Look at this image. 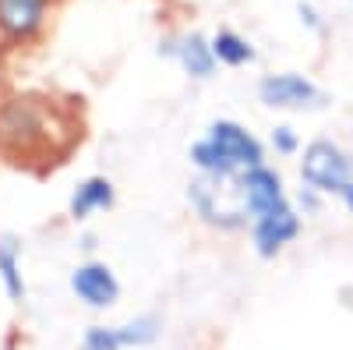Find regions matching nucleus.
I'll return each instance as SVG.
<instances>
[{
    "mask_svg": "<svg viewBox=\"0 0 353 350\" xmlns=\"http://www.w3.org/2000/svg\"><path fill=\"white\" fill-rule=\"evenodd\" d=\"M258 96H261L265 106H279V110H301V106H318L321 103V93L304 75H293V71L261 78Z\"/></svg>",
    "mask_w": 353,
    "mask_h": 350,
    "instance_id": "obj_3",
    "label": "nucleus"
},
{
    "mask_svg": "<svg viewBox=\"0 0 353 350\" xmlns=\"http://www.w3.org/2000/svg\"><path fill=\"white\" fill-rule=\"evenodd\" d=\"M110 206H113V184L106 177H88L71 198V216L85 220L88 213H99V209H110Z\"/></svg>",
    "mask_w": 353,
    "mask_h": 350,
    "instance_id": "obj_10",
    "label": "nucleus"
},
{
    "mask_svg": "<svg viewBox=\"0 0 353 350\" xmlns=\"http://www.w3.org/2000/svg\"><path fill=\"white\" fill-rule=\"evenodd\" d=\"M191 206L198 209L201 220L219 223V226H241L248 220V206L241 195V173L237 177H212V173H201L191 184Z\"/></svg>",
    "mask_w": 353,
    "mask_h": 350,
    "instance_id": "obj_1",
    "label": "nucleus"
},
{
    "mask_svg": "<svg viewBox=\"0 0 353 350\" xmlns=\"http://www.w3.org/2000/svg\"><path fill=\"white\" fill-rule=\"evenodd\" d=\"M241 195H244V206H248V216H251V220L286 202L279 173L269 170L265 163H261V166H251V170L241 173Z\"/></svg>",
    "mask_w": 353,
    "mask_h": 350,
    "instance_id": "obj_6",
    "label": "nucleus"
},
{
    "mask_svg": "<svg viewBox=\"0 0 353 350\" xmlns=\"http://www.w3.org/2000/svg\"><path fill=\"white\" fill-rule=\"evenodd\" d=\"M176 61L181 68L191 75V78H209L216 71V53H212V43H205L201 36H184L181 46H173Z\"/></svg>",
    "mask_w": 353,
    "mask_h": 350,
    "instance_id": "obj_9",
    "label": "nucleus"
},
{
    "mask_svg": "<svg viewBox=\"0 0 353 350\" xmlns=\"http://www.w3.org/2000/svg\"><path fill=\"white\" fill-rule=\"evenodd\" d=\"M272 142H276L279 153H293V149H297V138H293L290 128H276V131H272Z\"/></svg>",
    "mask_w": 353,
    "mask_h": 350,
    "instance_id": "obj_15",
    "label": "nucleus"
},
{
    "mask_svg": "<svg viewBox=\"0 0 353 350\" xmlns=\"http://www.w3.org/2000/svg\"><path fill=\"white\" fill-rule=\"evenodd\" d=\"M212 53H216V61L226 64V68H244L254 61V50L244 36H237L233 28H223V32H216L212 39Z\"/></svg>",
    "mask_w": 353,
    "mask_h": 350,
    "instance_id": "obj_11",
    "label": "nucleus"
},
{
    "mask_svg": "<svg viewBox=\"0 0 353 350\" xmlns=\"http://www.w3.org/2000/svg\"><path fill=\"white\" fill-rule=\"evenodd\" d=\"M46 18V0H0V32L28 39Z\"/></svg>",
    "mask_w": 353,
    "mask_h": 350,
    "instance_id": "obj_8",
    "label": "nucleus"
},
{
    "mask_svg": "<svg viewBox=\"0 0 353 350\" xmlns=\"http://www.w3.org/2000/svg\"><path fill=\"white\" fill-rule=\"evenodd\" d=\"M297 233H301V220L290 209V202L254 216V244H258V255H265V258H272L279 248H286Z\"/></svg>",
    "mask_w": 353,
    "mask_h": 350,
    "instance_id": "obj_5",
    "label": "nucleus"
},
{
    "mask_svg": "<svg viewBox=\"0 0 353 350\" xmlns=\"http://www.w3.org/2000/svg\"><path fill=\"white\" fill-rule=\"evenodd\" d=\"M117 336H121L124 347H141V343H152L159 336V318H138V322L117 329Z\"/></svg>",
    "mask_w": 353,
    "mask_h": 350,
    "instance_id": "obj_13",
    "label": "nucleus"
},
{
    "mask_svg": "<svg viewBox=\"0 0 353 350\" xmlns=\"http://www.w3.org/2000/svg\"><path fill=\"white\" fill-rule=\"evenodd\" d=\"M71 290L88 308H110L121 298V283H117V276L103 262H85V266H78L71 276Z\"/></svg>",
    "mask_w": 353,
    "mask_h": 350,
    "instance_id": "obj_7",
    "label": "nucleus"
},
{
    "mask_svg": "<svg viewBox=\"0 0 353 350\" xmlns=\"http://www.w3.org/2000/svg\"><path fill=\"white\" fill-rule=\"evenodd\" d=\"M205 138H212L219 149H223V156H226L233 166H237V170L261 166V159H265L261 142H258L251 131H244L241 124H233V121H216Z\"/></svg>",
    "mask_w": 353,
    "mask_h": 350,
    "instance_id": "obj_4",
    "label": "nucleus"
},
{
    "mask_svg": "<svg viewBox=\"0 0 353 350\" xmlns=\"http://www.w3.org/2000/svg\"><path fill=\"white\" fill-rule=\"evenodd\" d=\"M0 280H4L11 301L25 298V283H21V273H18V244L14 241H0Z\"/></svg>",
    "mask_w": 353,
    "mask_h": 350,
    "instance_id": "obj_12",
    "label": "nucleus"
},
{
    "mask_svg": "<svg viewBox=\"0 0 353 350\" xmlns=\"http://www.w3.org/2000/svg\"><path fill=\"white\" fill-rule=\"evenodd\" d=\"M301 177L311 191H329V195H339L350 181H353V159L350 153H343L336 142H325L318 138L304 149V159H301Z\"/></svg>",
    "mask_w": 353,
    "mask_h": 350,
    "instance_id": "obj_2",
    "label": "nucleus"
},
{
    "mask_svg": "<svg viewBox=\"0 0 353 350\" xmlns=\"http://www.w3.org/2000/svg\"><path fill=\"white\" fill-rule=\"evenodd\" d=\"M121 336H117V329H88L85 333V347L81 350H121Z\"/></svg>",
    "mask_w": 353,
    "mask_h": 350,
    "instance_id": "obj_14",
    "label": "nucleus"
},
{
    "mask_svg": "<svg viewBox=\"0 0 353 350\" xmlns=\"http://www.w3.org/2000/svg\"><path fill=\"white\" fill-rule=\"evenodd\" d=\"M339 198H343V206H346V209L353 213V181H350V184H346V188L339 191Z\"/></svg>",
    "mask_w": 353,
    "mask_h": 350,
    "instance_id": "obj_16",
    "label": "nucleus"
}]
</instances>
